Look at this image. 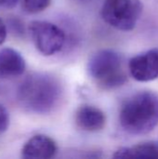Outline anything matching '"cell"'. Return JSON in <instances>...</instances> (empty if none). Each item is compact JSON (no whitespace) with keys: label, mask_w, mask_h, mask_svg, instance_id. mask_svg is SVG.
Instances as JSON below:
<instances>
[{"label":"cell","mask_w":158,"mask_h":159,"mask_svg":"<svg viewBox=\"0 0 158 159\" xmlns=\"http://www.w3.org/2000/svg\"><path fill=\"white\" fill-rule=\"evenodd\" d=\"M21 8L28 14H36L48 7L51 0H20Z\"/></svg>","instance_id":"cell-11"},{"label":"cell","mask_w":158,"mask_h":159,"mask_svg":"<svg viewBox=\"0 0 158 159\" xmlns=\"http://www.w3.org/2000/svg\"><path fill=\"white\" fill-rule=\"evenodd\" d=\"M117 159L158 158V143L147 142L131 147H121L113 156Z\"/></svg>","instance_id":"cell-10"},{"label":"cell","mask_w":158,"mask_h":159,"mask_svg":"<svg viewBox=\"0 0 158 159\" xmlns=\"http://www.w3.org/2000/svg\"><path fill=\"white\" fill-rule=\"evenodd\" d=\"M20 0H0V8L7 9L15 7Z\"/></svg>","instance_id":"cell-14"},{"label":"cell","mask_w":158,"mask_h":159,"mask_svg":"<svg viewBox=\"0 0 158 159\" xmlns=\"http://www.w3.org/2000/svg\"><path fill=\"white\" fill-rule=\"evenodd\" d=\"M78 1H86V0H78Z\"/></svg>","instance_id":"cell-15"},{"label":"cell","mask_w":158,"mask_h":159,"mask_svg":"<svg viewBox=\"0 0 158 159\" xmlns=\"http://www.w3.org/2000/svg\"><path fill=\"white\" fill-rule=\"evenodd\" d=\"M131 76L139 82H149L158 77V48L134 56L129 62Z\"/></svg>","instance_id":"cell-6"},{"label":"cell","mask_w":158,"mask_h":159,"mask_svg":"<svg viewBox=\"0 0 158 159\" xmlns=\"http://www.w3.org/2000/svg\"><path fill=\"white\" fill-rule=\"evenodd\" d=\"M88 73L103 89H117L127 81L123 59L112 49H102L93 54L88 62Z\"/></svg>","instance_id":"cell-3"},{"label":"cell","mask_w":158,"mask_h":159,"mask_svg":"<svg viewBox=\"0 0 158 159\" xmlns=\"http://www.w3.org/2000/svg\"><path fill=\"white\" fill-rule=\"evenodd\" d=\"M9 125V116L4 106L0 104V134L4 133Z\"/></svg>","instance_id":"cell-12"},{"label":"cell","mask_w":158,"mask_h":159,"mask_svg":"<svg viewBox=\"0 0 158 159\" xmlns=\"http://www.w3.org/2000/svg\"><path fill=\"white\" fill-rule=\"evenodd\" d=\"M57 153L55 142L46 135H35L29 139L21 149L24 159H49Z\"/></svg>","instance_id":"cell-7"},{"label":"cell","mask_w":158,"mask_h":159,"mask_svg":"<svg viewBox=\"0 0 158 159\" xmlns=\"http://www.w3.org/2000/svg\"><path fill=\"white\" fill-rule=\"evenodd\" d=\"M75 123L84 131L97 132L104 128L106 116L98 107L83 104L75 112Z\"/></svg>","instance_id":"cell-8"},{"label":"cell","mask_w":158,"mask_h":159,"mask_svg":"<svg viewBox=\"0 0 158 159\" xmlns=\"http://www.w3.org/2000/svg\"><path fill=\"white\" fill-rule=\"evenodd\" d=\"M28 31L37 50L45 56L60 52L65 44L64 31L54 23L45 20L30 22Z\"/></svg>","instance_id":"cell-5"},{"label":"cell","mask_w":158,"mask_h":159,"mask_svg":"<svg viewBox=\"0 0 158 159\" xmlns=\"http://www.w3.org/2000/svg\"><path fill=\"white\" fill-rule=\"evenodd\" d=\"M7 26L5 24V22L3 21V20L0 18V46L5 42L6 37H7Z\"/></svg>","instance_id":"cell-13"},{"label":"cell","mask_w":158,"mask_h":159,"mask_svg":"<svg viewBox=\"0 0 158 159\" xmlns=\"http://www.w3.org/2000/svg\"><path fill=\"white\" fill-rule=\"evenodd\" d=\"M25 68V61L20 52L11 48L0 49V78L18 77Z\"/></svg>","instance_id":"cell-9"},{"label":"cell","mask_w":158,"mask_h":159,"mask_svg":"<svg viewBox=\"0 0 158 159\" xmlns=\"http://www.w3.org/2000/svg\"><path fill=\"white\" fill-rule=\"evenodd\" d=\"M119 122L127 133L140 136L152 132L158 126V94L141 91L128 98L119 112Z\"/></svg>","instance_id":"cell-2"},{"label":"cell","mask_w":158,"mask_h":159,"mask_svg":"<svg viewBox=\"0 0 158 159\" xmlns=\"http://www.w3.org/2000/svg\"><path fill=\"white\" fill-rule=\"evenodd\" d=\"M62 87L49 74L34 73L26 76L18 89L17 98L23 109L34 114H47L61 102Z\"/></svg>","instance_id":"cell-1"},{"label":"cell","mask_w":158,"mask_h":159,"mask_svg":"<svg viewBox=\"0 0 158 159\" xmlns=\"http://www.w3.org/2000/svg\"><path fill=\"white\" fill-rule=\"evenodd\" d=\"M143 11L141 0H105L101 10L102 20L123 32L133 30Z\"/></svg>","instance_id":"cell-4"}]
</instances>
